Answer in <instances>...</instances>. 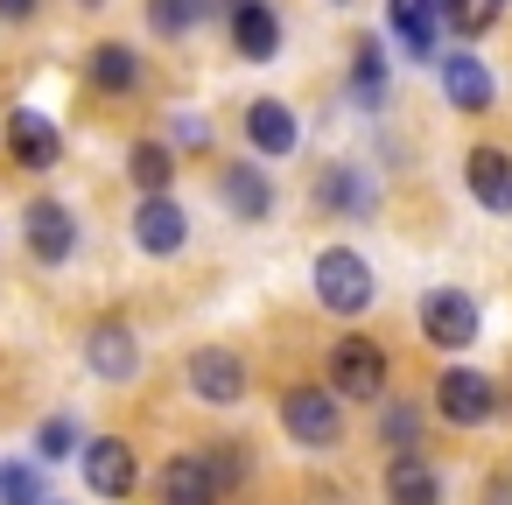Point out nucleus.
Segmentation results:
<instances>
[{"mask_svg":"<svg viewBox=\"0 0 512 505\" xmlns=\"http://www.w3.org/2000/svg\"><path fill=\"white\" fill-rule=\"evenodd\" d=\"M127 176H134L141 197H169V183H176V155H169L162 141H134V148H127Z\"/></svg>","mask_w":512,"mask_h":505,"instance_id":"obj_21","label":"nucleus"},{"mask_svg":"<svg viewBox=\"0 0 512 505\" xmlns=\"http://www.w3.org/2000/svg\"><path fill=\"white\" fill-rule=\"evenodd\" d=\"M43 0H0V22H36Z\"/></svg>","mask_w":512,"mask_h":505,"instance_id":"obj_29","label":"nucleus"},{"mask_svg":"<svg viewBox=\"0 0 512 505\" xmlns=\"http://www.w3.org/2000/svg\"><path fill=\"white\" fill-rule=\"evenodd\" d=\"M463 183H470V197L491 211V218H512V155L505 148H470L463 155Z\"/></svg>","mask_w":512,"mask_h":505,"instance_id":"obj_15","label":"nucleus"},{"mask_svg":"<svg viewBox=\"0 0 512 505\" xmlns=\"http://www.w3.org/2000/svg\"><path fill=\"white\" fill-rule=\"evenodd\" d=\"M29 253H36L43 267H64V260L78 253V225H71L64 204H29Z\"/></svg>","mask_w":512,"mask_h":505,"instance_id":"obj_18","label":"nucleus"},{"mask_svg":"<svg viewBox=\"0 0 512 505\" xmlns=\"http://www.w3.org/2000/svg\"><path fill=\"white\" fill-rule=\"evenodd\" d=\"M435 414H442L449 428H484V421L498 414V379H491V372H470V365H449V372L435 379Z\"/></svg>","mask_w":512,"mask_h":505,"instance_id":"obj_5","label":"nucleus"},{"mask_svg":"<svg viewBox=\"0 0 512 505\" xmlns=\"http://www.w3.org/2000/svg\"><path fill=\"white\" fill-rule=\"evenodd\" d=\"M36 456H50V463H57V456H71V421H64V414H57V421H43V435H36Z\"/></svg>","mask_w":512,"mask_h":505,"instance_id":"obj_28","label":"nucleus"},{"mask_svg":"<svg viewBox=\"0 0 512 505\" xmlns=\"http://www.w3.org/2000/svg\"><path fill=\"white\" fill-rule=\"evenodd\" d=\"M85 365L106 379V386H127L134 372H141V344H134V323H120V316H106V323H92L85 330Z\"/></svg>","mask_w":512,"mask_h":505,"instance_id":"obj_9","label":"nucleus"},{"mask_svg":"<svg viewBox=\"0 0 512 505\" xmlns=\"http://www.w3.org/2000/svg\"><path fill=\"white\" fill-rule=\"evenodd\" d=\"M316 204H323V211H365V204H372V190H365V176H358V169H330V176L316 183Z\"/></svg>","mask_w":512,"mask_h":505,"instance_id":"obj_23","label":"nucleus"},{"mask_svg":"<svg viewBox=\"0 0 512 505\" xmlns=\"http://www.w3.org/2000/svg\"><path fill=\"white\" fill-rule=\"evenodd\" d=\"M442 99L456 106V113H491V99H498V85H491V71H484V57H470V50H449L442 57Z\"/></svg>","mask_w":512,"mask_h":505,"instance_id":"obj_16","label":"nucleus"},{"mask_svg":"<svg viewBox=\"0 0 512 505\" xmlns=\"http://www.w3.org/2000/svg\"><path fill=\"white\" fill-rule=\"evenodd\" d=\"M211 15V0H148V29L155 36H190Z\"/></svg>","mask_w":512,"mask_h":505,"instance_id":"obj_22","label":"nucleus"},{"mask_svg":"<svg viewBox=\"0 0 512 505\" xmlns=\"http://www.w3.org/2000/svg\"><path fill=\"white\" fill-rule=\"evenodd\" d=\"M0 505H57V498H43L36 463H8V470H0Z\"/></svg>","mask_w":512,"mask_h":505,"instance_id":"obj_24","label":"nucleus"},{"mask_svg":"<svg viewBox=\"0 0 512 505\" xmlns=\"http://www.w3.org/2000/svg\"><path fill=\"white\" fill-rule=\"evenodd\" d=\"M372 295H379V281H372L365 253H351V246H323L316 253V302L330 316H365Z\"/></svg>","mask_w":512,"mask_h":505,"instance_id":"obj_2","label":"nucleus"},{"mask_svg":"<svg viewBox=\"0 0 512 505\" xmlns=\"http://www.w3.org/2000/svg\"><path fill=\"white\" fill-rule=\"evenodd\" d=\"M393 386V358L379 337H337L330 344V393L337 400H386Z\"/></svg>","mask_w":512,"mask_h":505,"instance_id":"obj_1","label":"nucleus"},{"mask_svg":"<svg viewBox=\"0 0 512 505\" xmlns=\"http://www.w3.org/2000/svg\"><path fill=\"white\" fill-rule=\"evenodd\" d=\"M386 505H442V477L428 456H393L386 463Z\"/></svg>","mask_w":512,"mask_h":505,"instance_id":"obj_19","label":"nucleus"},{"mask_svg":"<svg viewBox=\"0 0 512 505\" xmlns=\"http://www.w3.org/2000/svg\"><path fill=\"white\" fill-rule=\"evenodd\" d=\"M442 15H449L463 36H477V29H491V22H498V8H477V0H442Z\"/></svg>","mask_w":512,"mask_h":505,"instance_id":"obj_26","label":"nucleus"},{"mask_svg":"<svg viewBox=\"0 0 512 505\" xmlns=\"http://www.w3.org/2000/svg\"><path fill=\"white\" fill-rule=\"evenodd\" d=\"M232 50L246 64H274L281 57V15H274V0H232Z\"/></svg>","mask_w":512,"mask_h":505,"instance_id":"obj_14","label":"nucleus"},{"mask_svg":"<svg viewBox=\"0 0 512 505\" xmlns=\"http://www.w3.org/2000/svg\"><path fill=\"white\" fill-rule=\"evenodd\" d=\"M477 302L463 295V288H428L421 295V337L435 344V351H463V344H477Z\"/></svg>","mask_w":512,"mask_h":505,"instance_id":"obj_6","label":"nucleus"},{"mask_svg":"<svg viewBox=\"0 0 512 505\" xmlns=\"http://www.w3.org/2000/svg\"><path fill=\"white\" fill-rule=\"evenodd\" d=\"M246 141H253L260 155H274V162H281V155H295L302 120H295L281 99H253V106H246Z\"/></svg>","mask_w":512,"mask_h":505,"instance_id":"obj_17","label":"nucleus"},{"mask_svg":"<svg viewBox=\"0 0 512 505\" xmlns=\"http://www.w3.org/2000/svg\"><path fill=\"white\" fill-rule=\"evenodd\" d=\"M498 8H505V0H498Z\"/></svg>","mask_w":512,"mask_h":505,"instance_id":"obj_32","label":"nucleus"},{"mask_svg":"<svg viewBox=\"0 0 512 505\" xmlns=\"http://www.w3.org/2000/svg\"><path fill=\"white\" fill-rule=\"evenodd\" d=\"M218 491L225 484H218L211 456H197V449H183L155 470V505H218Z\"/></svg>","mask_w":512,"mask_h":505,"instance_id":"obj_10","label":"nucleus"},{"mask_svg":"<svg viewBox=\"0 0 512 505\" xmlns=\"http://www.w3.org/2000/svg\"><path fill=\"white\" fill-rule=\"evenodd\" d=\"M78 463H85V491H99V498H134V484H141V463H134L127 435H92L78 449Z\"/></svg>","mask_w":512,"mask_h":505,"instance_id":"obj_7","label":"nucleus"},{"mask_svg":"<svg viewBox=\"0 0 512 505\" xmlns=\"http://www.w3.org/2000/svg\"><path fill=\"white\" fill-rule=\"evenodd\" d=\"M78 8H106V0H78Z\"/></svg>","mask_w":512,"mask_h":505,"instance_id":"obj_31","label":"nucleus"},{"mask_svg":"<svg viewBox=\"0 0 512 505\" xmlns=\"http://www.w3.org/2000/svg\"><path fill=\"white\" fill-rule=\"evenodd\" d=\"M491 505H512V484H491Z\"/></svg>","mask_w":512,"mask_h":505,"instance_id":"obj_30","label":"nucleus"},{"mask_svg":"<svg viewBox=\"0 0 512 505\" xmlns=\"http://www.w3.org/2000/svg\"><path fill=\"white\" fill-rule=\"evenodd\" d=\"M218 204L239 225H260V218H274V176L260 162H225L218 169Z\"/></svg>","mask_w":512,"mask_h":505,"instance_id":"obj_11","label":"nucleus"},{"mask_svg":"<svg viewBox=\"0 0 512 505\" xmlns=\"http://www.w3.org/2000/svg\"><path fill=\"white\" fill-rule=\"evenodd\" d=\"M134 246H141L148 260L183 253V246H190V218H183V204H176V197H141V211H134Z\"/></svg>","mask_w":512,"mask_h":505,"instance_id":"obj_13","label":"nucleus"},{"mask_svg":"<svg viewBox=\"0 0 512 505\" xmlns=\"http://www.w3.org/2000/svg\"><path fill=\"white\" fill-rule=\"evenodd\" d=\"M281 428H288L302 449H337V435H344V400H337L330 386L302 379V386L281 393Z\"/></svg>","mask_w":512,"mask_h":505,"instance_id":"obj_4","label":"nucleus"},{"mask_svg":"<svg viewBox=\"0 0 512 505\" xmlns=\"http://www.w3.org/2000/svg\"><path fill=\"white\" fill-rule=\"evenodd\" d=\"M358 99L379 106V43H358Z\"/></svg>","mask_w":512,"mask_h":505,"instance_id":"obj_27","label":"nucleus"},{"mask_svg":"<svg viewBox=\"0 0 512 505\" xmlns=\"http://www.w3.org/2000/svg\"><path fill=\"white\" fill-rule=\"evenodd\" d=\"M8 155H15V169L50 176V169H57V155H64V134L50 127V113L15 106V113H8Z\"/></svg>","mask_w":512,"mask_h":505,"instance_id":"obj_8","label":"nucleus"},{"mask_svg":"<svg viewBox=\"0 0 512 505\" xmlns=\"http://www.w3.org/2000/svg\"><path fill=\"white\" fill-rule=\"evenodd\" d=\"M183 386H190V400H204V407H239L246 386H253V372H246V358H239L232 344H197V351L183 358Z\"/></svg>","mask_w":512,"mask_h":505,"instance_id":"obj_3","label":"nucleus"},{"mask_svg":"<svg viewBox=\"0 0 512 505\" xmlns=\"http://www.w3.org/2000/svg\"><path fill=\"white\" fill-rule=\"evenodd\" d=\"M386 22H393V36L421 57V64H442L449 50H442V0H386Z\"/></svg>","mask_w":512,"mask_h":505,"instance_id":"obj_12","label":"nucleus"},{"mask_svg":"<svg viewBox=\"0 0 512 505\" xmlns=\"http://www.w3.org/2000/svg\"><path fill=\"white\" fill-rule=\"evenodd\" d=\"M85 71H92V85H99V92H113V99L141 85V57H134L127 43H99V50L85 57Z\"/></svg>","mask_w":512,"mask_h":505,"instance_id":"obj_20","label":"nucleus"},{"mask_svg":"<svg viewBox=\"0 0 512 505\" xmlns=\"http://www.w3.org/2000/svg\"><path fill=\"white\" fill-rule=\"evenodd\" d=\"M414 435H421V421H414L400 400H386V414H379V442H393V456H421Z\"/></svg>","mask_w":512,"mask_h":505,"instance_id":"obj_25","label":"nucleus"}]
</instances>
